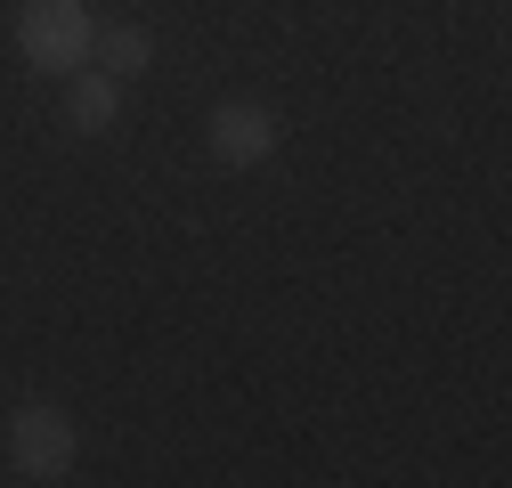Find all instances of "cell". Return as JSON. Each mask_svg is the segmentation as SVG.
Returning <instances> with one entry per match:
<instances>
[{
    "label": "cell",
    "instance_id": "cell-4",
    "mask_svg": "<svg viewBox=\"0 0 512 488\" xmlns=\"http://www.w3.org/2000/svg\"><path fill=\"white\" fill-rule=\"evenodd\" d=\"M114 114H122V82L82 66V74H74V90H66V122H74L82 139H98V131H114Z\"/></svg>",
    "mask_w": 512,
    "mask_h": 488
},
{
    "label": "cell",
    "instance_id": "cell-2",
    "mask_svg": "<svg viewBox=\"0 0 512 488\" xmlns=\"http://www.w3.org/2000/svg\"><path fill=\"white\" fill-rule=\"evenodd\" d=\"M74 456H82V432H74L57 407L25 399V407L9 415V464H17V480H66Z\"/></svg>",
    "mask_w": 512,
    "mask_h": 488
},
{
    "label": "cell",
    "instance_id": "cell-1",
    "mask_svg": "<svg viewBox=\"0 0 512 488\" xmlns=\"http://www.w3.org/2000/svg\"><path fill=\"white\" fill-rule=\"evenodd\" d=\"M17 49H25V66H41V74H82L90 49H98L90 0H25L17 9Z\"/></svg>",
    "mask_w": 512,
    "mask_h": 488
},
{
    "label": "cell",
    "instance_id": "cell-5",
    "mask_svg": "<svg viewBox=\"0 0 512 488\" xmlns=\"http://www.w3.org/2000/svg\"><path fill=\"white\" fill-rule=\"evenodd\" d=\"M98 74H114V82H139L147 66H155V33L147 25H114V33H98Z\"/></svg>",
    "mask_w": 512,
    "mask_h": 488
},
{
    "label": "cell",
    "instance_id": "cell-3",
    "mask_svg": "<svg viewBox=\"0 0 512 488\" xmlns=\"http://www.w3.org/2000/svg\"><path fill=\"white\" fill-rule=\"evenodd\" d=\"M204 147H212V163H228V171H261V163L285 147V122H277L269 106H252V98H228V106H212V122H204Z\"/></svg>",
    "mask_w": 512,
    "mask_h": 488
}]
</instances>
